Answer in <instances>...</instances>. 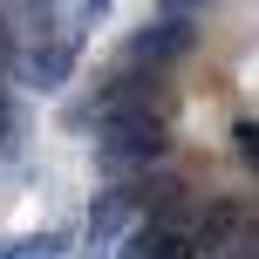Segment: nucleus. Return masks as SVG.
I'll return each instance as SVG.
<instances>
[{"label": "nucleus", "mask_w": 259, "mask_h": 259, "mask_svg": "<svg viewBox=\"0 0 259 259\" xmlns=\"http://www.w3.org/2000/svg\"><path fill=\"white\" fill-rule=\"evenodd\" d=\"M0 259H68V239L62 232H21L0 246Z\"/></svg>", "instance_id": "0eeeda50"}, {"label": "nucleus", "mask_w": 259, "mask_h": 259, "mask_svg": "<svg viewBox=\"0 0 259 259\" xmlns=\"http://www.w3.org/2000/svg\"><path fill=\"white\" fill-rule=\"evenodd\" d=\"M246 239V211L232 205V198H205V205L191 211V246H198V259H225Z\"/></svg>", "instance_id": "39448f33"}, {"label": "nucleus", "mask_w": 259, "mask_h": 259, "mask_svg": "<svg viewBox=\"0 0 259 259\" xmlns=\"http://www.w3.org/2000/svg\"><path fill=\"white\" fill-rule=\"evenodd\" d=\"M191 55H198V21H170V14H157V21H143L137 34L123 41L116 62L150 68V75H170V68H184Z\"/></svg>", "instance_id": "f03ea898"}, {"label": "nucleus", "mask_w": 259, "mask_h": 259, "mask_svg": "<svg viewBox=\"0 0 259 259\" xmlns=\"http://www.w3.org/2000/svg\"><path fill=\"white\" fill-rule=\"evenodd\" d=\"M14 68H21L27 89L55 96V89H68V75L82 68V41H75V34H34V41H21Z\"/></svg>", "instance_id": "7ed1b4c3"}, {"label": "nucleus", "mask_w": 259, "mask_h": 259, "mask_svg": "<svg viewBox=\"0 0 259 259\" xmlns=\"http://www.w3.org/2000/svg\"><path fill=\"white\" fill-rule=\"evenodd\" d=\"M116 259H198V246H191V225H150V219H137L130 239L116 246Z\"/></svg>", "instance_id": "423d86ee"}, {"label": "nucleus", "mask_w": 259, "mask_h": 259, "mask_svg": "<svg viewBox=\"0 0 259 259\" xmlns=\"http://www.w3.org/2000/svg\"><path fill=\"white\" fill-rule=\"evenodd\" d=\"M130 225H137V205H130L123 184H103V191L89 198V259H109L130 239Z\"/></svg>", "instance_id": "20e7f679"}, {"label": "nucleus", "mask_w": 259, "mask_h": 259, "mask_svg": "<svg viewBox=\"0 0 259 259\" xmlns=\"http://www.w3.org/2000/svg\"><path fill=\"white\" fill-rule=\"evenodd\" d=\"M14 130V103H7V89H0V137Z\"/></svg>", "instance_id": "f8f14e48"}, {"label": "nucleus", "mask_w": 259, "mask_h": 259, "mask_svg": "<svg viewBox=\"0 0 259 259\" xmlns=\"http://www.w3.org/2000/svg\"><path fill=\"white\" fill-rule=\"evenodd\" d=\"M21 55V41H14V21H7V7H0V68Z\"/></svg>", "instance_id": "9d476101"}, {"label": "nucleus", "mask_w": 259, "mask_h": 259, "mask_svg": "<svg viewBox=\"0 0 259 259\" xmlns=\"http://www.w3.org/2000/svg\"><path fill=\"white\" fill-rule=\"evenodd\" d=\"M232 150H239L246 170H259V116H239V123H232Z\"/></svg>", "instance_id": "6e6552de"}, {"label": "nucleus", "mask_w": 259, "mask_h": 259, "mask_svg": "<svg viewBox=\"0 0 259 259\" xmlns=\"http://www.w3.org/2000/svg\"><path fill=\"white\" fill-rule=\"evenodd\" d=\"M225 259H259V232H246V239H239V246L225 252Z\"/></svg>", "instance_id": "9b49d317"}, {"label": "nucleus", "mask_w": 259, "mask_h": 259, "mask_svg": "<svg viewBox=\"0 0 259 259\" xmlns=\"http://www.w3.org/2000/svg\"><path fill=\"white\" fill-rule=\"evenodd\" d=\"M211 0H157V14H170V21H191V14H205Z\"/></svg>", "instance_id": "1a4fd4ad"}, {"label": "nucleus", "mask_w": 259, "mask_h": 259, "mask_svg": "<svg viewBox=\"0 0 259 259\" xmlns=\"http://www.w3.org/2000/svg\"><path fill=\"white\" fill-rule=\"evenodd\" d=\"M89 137H96V164L109 170V184H130L170 157V109H116Z\"/></svg>", "instance_id": "f257e3e1"}]
</instances>
